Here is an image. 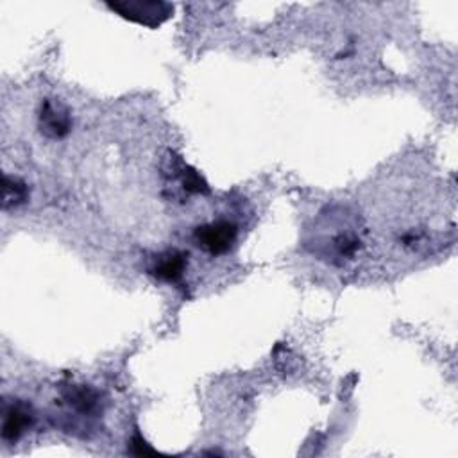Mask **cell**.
I'll use <instances>...</instances> for the list:
<instances>
[{
	"instance_id": "obj_1",
	"label": "cell",
	"mask_w": 458,
	"mask_h": 458,
	"mask_svg": "<svg viewBox=\"0 0 458 458\" xmlns=\"http://www.w3.org/2000/svg\"><path fill=\"white\" fill-rule=\"evenodd\" d=\"M106 5L123 20L148 29H157L174 14V5L161 0H114Z\"/></svg>"
},
{
	"instance_id": "obj_2",
	"label": "cell",
	"mask_w": 458,
	"mask_h": 458,
	"mask_svg": "<svg viewBox=\"0 0 458 458\" xmlns=\"http://www.w3.org/2000/svg\"><path fill=\"white\" fill-rule=\"evenodd\" d=\"M238 236V227L229 220H213L195 227V243L211 256L225 254L233 249Z\"/></svg>"
},
{
	"instance_id": "obj_3",
	"label": "cell",
	"mask_w": 458,
	"mask_h": 458,
	"mask_svg": "<svg viewBox=\"0 0 458 458\" xmlns=\"http://www.w3.org/2000/svg\"><path fill=\"white\" fill-rule=\"evenodd\" d=\"M38 125L41 134H45L47 138L52 140H61L64 138L70 129H72V116L70 111L66 109V106H63L61 102L45 98L41 102L39 107V114H38Z\"/></svg>"
},
{
	"instance_id": "obj_4",
	"label": "cell",
	"mask_w": 458,
	"mask_h": 458,
	"mask_svg": "<svg viewBox=\"0 0 458 458\" xmlns=\"http://www.w3.org/2000/svg\"><path fill=\"white\" fill-rule=\"evenodd\" d=\"M34 415L30 406L21 401H11L4 404L2 413V438L5 442H16L32 424Z\"/></svg>"
},
{
	"instance_id": "obj_5",
	"label": "cell",
	"mask_w": 458,
	"mask_h": 458,
	"mask_svg": "<svg viewBox=\"0 0 458 458\" xmlns=\"http://www.w3.org/2000/svg\"><path fill=\"white\" fill-rule=\"evenodd\" d=\"M186 265H188V256L182 250L168 249V250L159 252L152 259V263L148 267V274L159 281L175 283L182 277Z\"/></svg>"
},
{
	"instance_id": "obj_6",
	"label": "cell",
	"mask_w": 458,
	"mask_h": 458,
	"mask_svg": "<svg viewBox=\"0 0 458 458\" xmlns=\"http://www.w3.org/2000/svg\"><path fill=\"white\" fill-rule=\"evenodd\" d=\"M66 404L79 415H97L100 410V395L86 385H70L64 392Z\"/></svg>"
},
{
	"instance_id": "obj_7",
	"label": "cell",
	"mask_w": 458,
	"mask_h": 458,
	"mask_svg": "<svg viewBox=\"0 0 458 458\" xmlns=\"http://www.w3.org/2000/svg\"><path fill=\"white\" fill-rule=\"evenodd\" d=\"M29 199L27 184L13 175H4V193H2V208L13 209L25 204Z\"/></svg>"
}]
</instances>
